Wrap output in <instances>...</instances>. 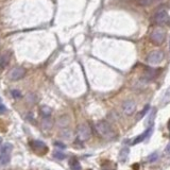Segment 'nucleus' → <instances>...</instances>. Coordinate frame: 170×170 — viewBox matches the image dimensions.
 <instances>
[{
  "mask_svg": "<svg viewBox=\"0 0 170 170\" xmlns=\"http://www.w3.org/2000/svg\"><path fill=\"white\" fill-rule=\"evenodd\" d=\"M96 131L98 135H100L102 138L104 139H113L115 137V132L112 129V126H109V122L106 121H99L95 126Z\"/></svg>",
  "mask_w": 170,
  "mask_h": 170,
  "instance_id": "nucleus-1",
  "label": "nucleus"
},
{
  "mask_svg": "<svg viewBox=\"0 0 170 170\" xmlns=\"http://www.w3.org/2000/svg\"><path fill=\"white\" fill-rule=\"evenodd\" d=\"M77 136L80 141H86L92 136V129L87 123H82L78 126L77 130Z\"/></svg>",
  "mask_w": 170,
  "mask_h": 170,
  "instance_id": "nucleus-2",
  "label": "nucleus"
},
{
  "mask_svg": "<svg viewBox=\"0 0 170 170\" xmlns=\"http://www.w3.org/2000/svg\"><path fill=\"white\" fill-rule=\"evenodd\" d=\"M153 21L158 26H166L170 22V16L164 10H160L153 16Z\"/></svg>",
  "mask_w": 170,
  "mask_h": 170,
  "instance_id": "nucleus-3",
  "label": "nucleus"
},
{
  "mask_svg": "<svg viewBox=\"0 0 170 170\" xmlns=\"http://www.w3.org/2000/svg\"><path fill=\"white\" fill-rule=\"evenodd\" d=\"M150 39L153 44L155 45H162L163 41H165V32L160 28H156L154 29L150 34Z\"/></svg>",
  "mask_w": 170,
  "mask_h": 170,
  "instance_id": "nucleus-4",
  "label": "nucleus"
},
{
  "mask_svg": "<svg viewBox=\"0 0 170 170\" xmlns=\"http://www.w3.org/2000/svg\"><path fill=\"white\" fill-rule=\"evenodd\" d=\"M158 75L157 69H154V68H147L145 72H143V77L140 78V83H149L150 81L154 80L156 78V75Z\"/></svg>",
  "mask_w": 170,
  "mask_h": 170,
  "instance_id": "nucleus-5",
  "label": "nucleus"
},
{
  "mask_svg": "<svg viewBox=\"0 0 170 170\" xmlns=\"http://www.w3.org/2000/svg\"><path fill=\"white\" fill-rule=\"evenodd\" d=\"M163 58H164L163 52L156 50V51H152V52H150V53L148 54L146 61H147V63H149V64H157V63H160V62L163 61Z\"/></svg>",
  "mask_w": 170,
  "mask_h": 170,
  "instance_id": "nucleus-6",
  "label": "nucleus"
},
{
  "mask_svg": "<svg viewBox=\"0 0 170 170\" xmlns=\"http://www.w3.org/2000/svg\"><path fill=\"white\" fill-rule=\"evenodd\" d=\"M26 75V69L22 67H15L11 70L10 75H9V78L12 81H18L21 80Z\"/></svg>",
  "mask_w": 170,
  "mask_h": 170,
  "instance_id": "nucleus-7",
  "label": "nucleus"
},
{
  "mask_svg": "<svg viewBox=\"0 0 170 170\" xmlns=\"http://www.w3.org/2000/svg\"><path fill=\"white\" fill-rule=\"evenodd\" d=\"M11 58H12V52L11 51H7V52H4L2 55L0 56V70H3L9 65Z\"/></svg>",
  "mask_w": 170,
  "mask_h": 170,
  "instance_id": "nucleus-8",
  "label": "nucleus"
},
{
  "mask_svg": "<svg viewBox=\"0 0 170 170\" xmlns=\"http://www.w3.org/2000/svg\"><path fill=\"white\" fill-rule=\"evenodd\" d=\"M135 102L133 100H126L122 104V109L126 115H131L135 111Z\"/></svg>",
  "mask_w": 170,
  "mask_h": 170,
  "instance_id": "nucleus-9",
  "label": "nucleus"
},
{
  "mask_svg": "<svg viewBox=\"0 0 170 170\" xmlns=\"http://www.w3.org/2000/svg\"><path fill=\"white\" fill-rule=\"evenodd\" d=\"M151 131H152V128H151V129H148L147 131H145L143 134H141V135L137 136V137H136V138L134 139L133 143H132V145H136V143H140V141H143V139L146 138L147 136L149 135V133H151Z\"/></svg>",
  "mask_w": 170,
  "mask_h": 170,
  "instance_id": "nucleus-10",
  "label": "nucleus"
},
{
  "mask_svg": "<svg viewBox=\"0 0 170 170\" xmlns=\"http://www.w3.org/2000/svg\"><path fill=\"white\" fill-rule=\"evenodd\" d=\"M39 113H41V115L44 117V118H48V117L51 115V113H52V111H51V109L49 106L44 105V106L41 107V109H39Z\"/></svg>",
  "mask_w": 170,
  "mask_h": 170,
  "instance_id": "nucleus-11",
  "label": "nucleus"
},
{
  "mask_svg": "<svg viewBox=\"0 0 170 170\" xmlns=\"http://www.w3.org/2000/svg\"><path fill=\"white\" fill-rule=\"evenodd\" d=\"M31 145L35 150H41V149L47 150V146L45 145V143H43V141H41V140H33Z\"/></svg>",
  "mask_w": 170,
  "mask_h": 170,
  "instance_id": "nucleus-12",
  "label": "nucleus"
},
{
  "mask_svg": "<svg viewBox=\"0 0 170 170\" xmlns=\"http://www.w3.org/2000/svg\"><path fill=\"white\" fill-rule=\"evenodd\" d=\"M12 149H13V146L11 145V143H5L1 146V150H0V152L3 153V154H11Z\"/></svg>",
  "mask_w": 170,
  "mask_h": 170,
  "instance_id": "nucleus-13",
  "label": "nucleus"
},
{
  "mask_svg": "<svg viewBox=\"0 0 170 170\" xmlns=\"http://www.w3.org/2000/svg\"><path fill=\"white\" fill-rule=\"evenodd\" d=\"M53 126V122L51 121V119L48 118H45L43 119V121H41V126H43V129L44 130H50Z\"/></svg>",
  "mask_w": 170,
  "mask_h": 170,
  "instance_id": "nucleus-14",
  "label": "nucleus"
},
{
  "mask_svg": "<svg viewBox=\"0 0 170 170\" xmlns=\"http://www.w3.org/2000/svg\"><path fill=\"white\" fill-rule=\"evenodd\" d=\"M11 160V155L10 154H3L0 153V165H7L10 163Z\"/></svg>",
  "mask_w": 170,
  "mask_h": 170,
  "instance_id": "nucleus-15",
  "label": "nucleus"
},
{
  "mask_svg": "<svg viewBox=\"0 0 170 170\" xmlns=\"http://www.w3.org/2000/svg\"><path fill=\"white\" fill-rule=\"evenodd\" d=\"M58 124L60 126H63V128H66V126L69 124V118L67 116H62L58 118Z\"/></svg>",
  "mask_w": 170,
  "mask_h": 170,
  "instance_id": "nucleus-16",
  "label": "nucleus"
},
{
  "mask_svg": "<svg viewBox=\"0 0 170 170\" xmlns=\"http://www.w3.org/2000/svg\"><path fill=\"white\" fill-rule=\"evenodd\" d=\"M69 165H70L71 170H81L80 163H79V160H75V158H72V160H70V162H69Z\"/></svg>",
  "mask_w": 170,
  "mask_h": 170,
  "instance_id": "nucleus-17",
  "label": "nucleus"
},
{
  "mask_svg": "<svg viewBox=\"0 0 170 170\" xmlns=\"http://www.w3.org/2000/svg\"><path fill=\"white\" fill-rule=\"evenodd\" d=\"M52 155H53V157L58 158V160H64V158L66 157V154H65V153H63L62 151H60V150L53 151Z\"/></svg>",
  "mask_w": 170,
  "mask_h": 170,
  "instance_id": "nucleus-18",
  "label": "nucleus"
},
{
  "mask_svg": "<svg viewBox=\"0 0 170 170\" xmlns=\"http://www.w3.org/2000/svg\"><path fill=\"white\" fill-rule=\"evenodd\" d=\"M160 0H139V4L143 5V7H148V5H151L153 3L158 2Z\"/></svg>",
  "mask_w": 170,
  "mask_h": 170,
  "instance_id": "nucleus-19",
  "label": "nucleus"
},
{
  "mask_svg": "<svg viewBox=\"0 0 170 170\" xmlns=\"http://www.w3.org/2000/svg\"><path fill=\"white\" fill-rule=\"evenodd\" d=\"M157 158H158V153L153 152V153H151L148 157H147V160H148L149 163H154L155 160H157Z\"/></svg>",
  "mask_w": 170,
  "mask_h": 170,
  "instance_id": "nucleus-20",
  "label": "nucleus"
},
{
  "mask_svg": "<svg viewBox=\"0 0 170 170\" xmlns=\"http://www.w3.org/2000/svg\"><path fill=\"white\" fill-rule=\"evenodd\" d=\"M128 154H129V149H126V148L122 149L121 153H120V160H121L122 162H123V160H126Z\"/></svg>",
  "mask_w": 170,
  "mask_h": 170,
  "instance_id": "nucleus-21",
  "label": "nucleus"
},
{
  "mask_svg": "<svg viewBox=\"0 0 170 170\" xmlns=\"http://www.w3.org/2000/svg\"><path fill=\"white\" fill-rule=\"evenodd\" d=\"M154 115H155V109H151V113L148 115V119H147V124H149V122H152L153 121V119H154Z\"/></svg>",
  "mask_w": 170,
  "mask_h": 170,
  "instance_id": "nucleus-22",
  "label": "nucleus"
},
{
  "mask_svg": "<svg viewBox=\"0 0 170 170\" xmlns=\"http://www.w3.org/2000/svg\"><path fill=\"white\" fill-rule=\"evenodd\" d=\"M11 94H12L13 98H15V99H19V98H21V92H20L19 90L13 89L12 92H11Z\"/></svg>",
  "mask_w": 170,
  "mask_h": 170,
  "instance_id": "nucleus-23",
  "label": "nucleus"
},
{
  "mask_svg": "<svg viewBox=\"0 0 170 170\" xmlns=\"http://www.w3.org/2000/svg\"><path fill=\"white\" fill-rule=\"evenodd\" d=\"M54 145H55L56 147H58V148H61V149H64L66 147L63 143H58V141H55V143H54Z\"/></svg>",
  "mask_w": 170,
  "mask_h": 170,
  "instance_id": "nucleus-24",
  "label": "nucleus"
},
{
  "mask_svg": "<svg viewBox=\"0 0 170 170\" xmlns=\"http://www.w3.org/2000/svg\"><path fill=\"white\" fill-rule=\"evenodd\" d=\"M5 112H7V107L4 105L0 104V114H4Z\"/></svg>",
  "mask_w": 170,
  "mask_h": 170,
  "instance_id": "nucleus-25",
  "label": "nucleus"
},
{
  "mask_svg": "<svg viewBox=\"0 0 170 170\" xmlns=\"http://www.w3.org/2000/svg\"><path fill=\"white\" fill-rule=\"evenodd\" d=\"M148 109H149V105H147V106L145 107V109H143V112H140V114H139V118H140V117H143V115L146 114V112L148 111Z\"/></svg>",
  "mask_w": 170,
  "mask_h": 170,
  "instance_id": "nucleus-26",
  "label": "nucleus"
},
{
  "mask_svg": "<svg viewBox=\"0 0 170 170\" xmlns=\"http://www.w3.org/2000/svg\"><path fill=\"white\" fill-rule=\"evenodd\" d=\"M166 152L167 153H170V143L167 145V147H166Z\"/></svg>",
  "mask_w": 170,
  "mask_h": 170,
  "instance_id": "nucleus-27",
  "label": "nucleus"
},
{
  "mask_svg": "<svg viewBox=\"0 0 170 170\" xmlns=\"http://www.w3.org/2000/svg\"><path fill=\"white\" fill-rule=\"evenodd\" d=\"M1 143H2V138L0 137V146H1Z\"/></svg>",
  "mask_w": 170,
  "mask_h": 170,
  "instance_id": "nucleus-28",
  "label": "nucleus"
},
{
  "mask_svg": "<svg viewBox=\"0 0 170 170\" xmlns=\"http://www.w3.org/2000/svg\"><path fill=\"white\" fill-rule=\"evenodd\" d=\"M0 103H1V98H0Z\"/></svg>",
  "mask_w": 170,
  "mask_h": 170,
  "instance_id": "nucleus-29",
  "label": "nucleus"
}]
</instances>
